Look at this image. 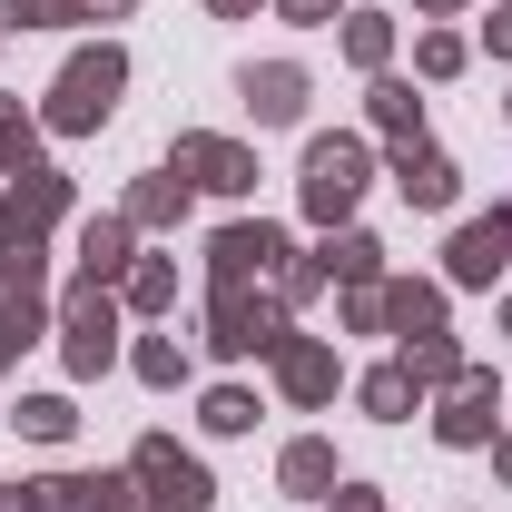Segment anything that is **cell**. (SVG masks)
I'll return each mask as SVG.
<instances>
[{"label":"cell","instance_id":"1","mask_svg":"<svg viewBox=\"0 0 512 512\" xmlns=\"http://www.w3.org/2000/svg\"><path fill=\"white\" fill-rule=\"evenodd\" d=\"M119 89H128V50H119V40H89V50H69V69L50 79V109H40V128L89 138V128H109Z\"/></svg>","mask_w":512,"mask_h":512},{"label":"cell","instance_id":"2","mask_svg":"<svg viewBox=\"0 0 512 512\" xmlns=\"http://www.w3.org/2000/svg\"><path fill=\"white\" fill-rule=\"evenodd\" d=\"M50 325H60V306H50V247L0 237V365H10L20 345H40Z\"/></svg>","mask_w":512,"mask_h":512},{"label":"cell","instance_id":"3","mask_svg":"<svg viewBox=\"0 0 512 512\" xmlns=\"http://www.w3.org/2000/svg\"><path fill=\"white\" fill-rule=\"evenodd\" d=\"M296 325L276 306V286H207V355L217 365H247V355H276Z\"/></svg>","mask_w":512,"mask_h":512},{"label":"cell","instance_id":"4","mask_svg":"<svg viewBox=\"0 0 512 512\" xmlns=\"http://www.w3.org/2000/svg\"><path fill=\"white\" fill-rule=\"evenodd\" d=\"M365 178H375V148H365L355 128H335V138H306V178H296V197H306L316 227H355Z\"/></svg>","mask_w":512,"mask_h":512},{"label":"cell","instance_id":"5","mask_svg":"<svg viewBox=\"0 0 512 512\" xmlns=\"http://www.w3.org/2000/svg\"><path fill=\"white\" fill-rule=\"evenodd\" d=\"M119 316H128L119 286H89V276H79L60 296V365H69V384H89V375L119 365Z\"/></svg>","mask_w":512,"mask_h":512},{"label":"cell","instance_id":"6","mask_svg":"<svg viewBox=\"0 0 512 512\" xmlns=\"http://www.w3.org/2000/svg\"><path fill=\"white\" fill-rule=\"evenodd\" d=\"M128 473H138L148 512H207L217 503V473H207L178 434H138V444H128Z\"/></svg>","mask_w":512,"mask_h":512},{"label":"cell","instance_id":"7","mask_svg":"<svg viewBox=\"0 0 512 512\" xmlns=\"http://www.w3.org/2000/svg\"><path fill=\"white\" fill-rule=\"evenodd\" d=\"M503 434V384L483 375V365H463V375L444 384V404H434V444H453V453H483Z\"/></svg>","mask_w":512,"mask_h":512},{"label":"cell","instance_id":"8","mask_svg":"<svg viewBox=\"0 0 512 512\" xmlns=\"http://www.w3.org/2000/svg\"><path fill=\"white\" fill-rule=\"evenodd\" d=\"M286 227H266V217H237V227H217L207 237V276L217 286H276V266H286Z\"/></svg>","mask_w":512,"mask_h":512},{"label":"cell","instance_id":"9","mask_svg":"<svg viewBox=\"0 0 512 512\" xmlns=\"http://www.w3.org/2000/svg\"><path fill=\"white\" fill-rule=\"evenodd\" d=\"M168 168H178L188 188H207V197H247V188H256V148L217 138V128H188V138L168 148Z\"/></svg>","mask_w":512,"mask_h":512},{"label":"cell","instance_id":"10","mask_svg":"<svg viewBox=\"0 0 512 512\" xmlns=\"http://www.w3.org/2000/svg\"><path fill=\"white\" fill-rule=\"evenodd\" d=\"M512 266V207H493V217H463L444 247V286H493Z\"/></svg>","mask_w":512,"mask_h":512},{"label":"cell","instance_id":"11","mask_svg":"<svg viewBox=\"0 0 512 512\" xmlns=\"http://www.w3.org/2000/svg\"><path fill=\"white\" fill-rule=\"evenodd\" d=\"M60 217H69V168H30V178H10V197H0V237L50 247Z\"/></svg>","mask_w":512,"mask_h":512},{"label":"cell","instance_id":"12","mask_svg":"<svg viewBox=\"0 0 512 512\" xmlns=\"http://www.w3.org/2000/svg\"><path fill=\"white\" fill-rule=\"evenodd\" d=\"M266 365H276V394H286V404H306V414L335 404V384H345V365H335V345H325V335H286Z\"/></svg>","mask_w":512,"mask_h":512},{"label":"cell","instance_id":"13","mask_svg":"<svg viewBox=\"0 0 512 512\" xmlns=\"http://www.w3.org/2000/svg\"><path fill=\"white\" fill-rule=\"evenodd\" d=\"M237 99L256 109V128H296V119H306V99H316V79H306V60H247Z\"/></svg>","mask_w":512,"mask_h":512},{"label":"cell","instance_id":"14","mask_svg":"<svg viewBox=\"0 0 512 512\" xmlns=\"http://www.w3.org/2000/svg\"><path fill=\"white\" fill-rule=\"evenodd\" d=\"M394 197H404V207H424V217H444L453 197H463V168H453L444 148L404 138V148H394Z\"/></svg>","mask_w":512,"mask_h":512},{"label":"cell","instance_id":"15","mask_svg":"<svg viewBox=\"0 0 512 512\" xmlns=\"http://www.w3.org/2000/svg\"><path fill=\"white\" fill-rule=\"evenodd\" d=\"M40 512H148V493H138V473H50Z\"/></svg>","mask_w":512,"mask_h":512},{"label":"cell","instance_id":"16","mask_svg":"<svg viewBox=\"0 0 512 512\" xmlns=\"http://www.w3.org/2000/svg\"><path fill=\"white\" fill-rule=\"evenodd\" d=\"M444 306H453L444 276H384V325H394L404 345H414V335H453Z\"/></svg>","mask_w":512,"mask_h":512},{"label":"cell","instance_id":"17","mask_svg":"<svg viewBox=\"0 0 512 512\" xmlns=\"http://www.w3.org/2000/svg\"><path fill=\"white\" fill-rule=\"evenodd\" d=\"M128 266H138V227H128L119 207L109 217H79V276L89 286H119Z\"/></svg>","mask_w":512,"mask_h":512},{"label":"cell","instance_id":"18","mask_svg":"<svg viewBox=\"0 0 512 512\" xmlns=\"http://www.w3.org/2000/svg\"><path fill=\"white\" fill-rule=\"evenodd\" d=\"M188 207H197V188L188 178H178V168H158V178H138V188H128V227H138V237H168V227H188Z\"/></svg>","mask_w":512,"mask_h":512},{"label":"cell","instance_id":"19","mask_svg":"<svg viewBox=\"0 0 512 512\" xmlns=\"http://www.w3.org/2000/svg\"><path fill=\"white\" fill-rule=\"evenodd\" d=\"M276 483H286V493H306V503H325V493L345 483V473H335V444H325V434H296V444L276 453Z\"/></svg>","mask_w":512,"mask_h":512},{"label":"cell","instance_id":"20","mask_svg":"<svg viewBox=\"0 0 512 512\" xmlns=\"http://www.w3.org/2000/svg\"><path fill=\"white\" fill-rule=\"evenodd\" d=\"M316 266H325V276H335V286H384V247H375V237H365V227H325Z\"/></svg>","mask_w":512,"mask_h":512},{"label":"cell","instance_id":"21","mask_svg":"<svg viewBox=\"0 0 512 512\" xmlns=\"http://www.w3.org/2000/svg\"><path fill=\"white\" fill-rule=\"evenodd\" d=\"M365 119H375V138H394V148H404V138H424V99H414V79H394V69H384L375 89H365Z\"/></svg>","mask_w":512,"mask_h":512},{"label":"cell","instance_id":"22","mask_svg":"<svg viewBox=\"0 0 512 512\" xmlns=\"http://www.w3.org/2000/svg\"><path fill=\"white\" fill-rule=\"evenodd\" d=\"M119 306L128 316H178V266H168V256H138L119 276Z\"/></svg>","mask_w":512,"mask_h":512},{"label":"cell","instance_id":"23","mask_svg":"<svg viewBox=\"0 0 512 512\" xmlns=\"http://www.w3.org/2000/svg\"><path fill=\"white\" fill-rule=\"evenodd\" d=\"M355 404H365V414H375V424H404V414H414V404H424V384L404 375V355H394V365H375V375L355 384Z\"/></svg>","mask_w":512,"mask_h":512},{"label":"cell","instance_id":"24","mask_svg":"<svg viewBox=\"0 0 512 512\" xmlns=\"http://www.w3.org/2000/svg\"><path fill=\"white\" fill-rule=\"evenodd\" d=\"M345 60L365 69V79L394 69V20H384V10H345Z\"/></svg>","mask_w":512,"mask_h":512},{"label":"cell","instance_id":"25","mask_svg":"<svg viewBox=\"0 0 512 512\" xmlns=\"http://www.w3.org/2000/svg\"><path fill=\"white\" fill-rule=\"evenodd\" d=\"M30 168H50L40 158V119L20 99H0V178H30Z\"/></svg>","mask_w":512,"mask_h":512},{"label":"cell","instance_id":"26","mask_svg":"<svg viewBox=\"0 0 512 512\" xmlns=\"http://www.w3.org/2000/svg\"><path fill=\"white\" fill-rule=\"evenodd\" d=\"M10 424H20L30 444H69V434H79V404H69V394H20Z\"/></svg>","mask_w":512,"mask_h":512},{"label":"cell","instance_id":"27","mask_svg":"<svg viewBox=\"0 0 512 512\" xmlns=\"http://www.w3.org/2000/svg\"><path fill=\"white\" fill-rule=\"evenodd\" d=\"M128 375L168 394V384H188V345H178V335H138V345H128Z\"/></svg>","mask_w":512,"mask_h":512},{"label":"cell","instance_id":"28","mask_svg":"<svg viewBox=\"0 0 512 512\" xmlns=\"http://www.w3.org/2000/svg\"><path fill=\"white\" fill-rule=\"evenodd\" d=\"M404 375L424 384V394H444V384L463 375V345H453V335H414V345H404Z\"/></svg>","mask_w":512,"mask_h":512},{"label":"cell","instance_id":"29","mask_svg":"<svg viewBox=\"0 0 512 512\" xmlns=\"http://www.w3.org/2000/svg\"><path fill=\"white\" fill-rule=\"evenodd\" d=\"M463 60H473V40H463V30H424V40H414V79H434V89L463 79Z\"/></svg>","mask_w":512,"mask_h":512},{"label":"cell","instance_id":"30","mask_svg":"<svg viewBox=\"0 0 512 512\" xmlns=\"http://www.w3.org/2000/svg\"><path fill=\"white\" fill-rule=\"evenodd\" d=\"M197 424H207V434H256V394H247V384H207Z\"/></svg>","mask_w":512,"mask_h":512},{"label":"cell","instance_id":"31","mask_svg":"<svg viewBox=\"0 0 512 512\" xmlns=\"http://www.w3.org/2000/svg\"><path fill=\"white\" fill-rule=\"evenodd\" d=\"M60 20H89L79 0H0V40L10 30H60Z\"/></svg>","mask_w":512,"mask_h":512},{"label":"cell","instance_id":"32","mask_svg":"<svg viewBox=\"0 0 512 512\" xmlns=\"http://www.w3.org/2000/svg\"><path fill=\"white\" fill-rule=\"evenodd\" d=\"M316 296H325V266L316 256H286V266H276V306L296 316V306H316Z\"/></svg>","mask_w":512,"mask_h":512},{"label":"cell","instance_id":"33","mask_svg":"<svg viewBox=\"0 0 512 512\" xmlns=\"http://www.w3.org/2000/svg\"><path fill=\"white\" fill-rule=\"evenodd\" d=\"M345 335H384V286H345Z\"/></svg>","mask_w":512,"mask_h":512},{"label":"cell","instance_id":"34","mask_svg":"<svg viewBox=\"0 0 512 512\" xmlns=\"http://www.w3.org/2000/svg\"><path fill=\"white\" fill-rule=\"evenodd\" d=\"M276 20H296V30H325V20H345V0H266Z\"/></svg>","mask_w":512,"mask_h":512},{"label":"cell","instance_id":"35","mask_svg":"<svg viewBox=\"0 0 512 512\" xmlns=\"http://www.w3.org/2000/svg\"><path fill=\"white\" fill-rule=\"evenodd\" d=\"M325 512H384V493H375V483H335V493H325Z\"/></svg>","mask_w":512,"mask_h":512},{"label":"cell","instance_id":"36","mask_svg":"<svg viewBox=\"0 0 512 512\" xmlns=\"http://www.w3.org/2000/svg\"><path fill=\"white\" fill-rule=\"evenodd\" d=\"M483 50H493V60H512V0L493 10V20H483Z\"/></svg>","mask_w":512,"mask_h":512},{"label":"cell","instance_id":"37","mask_svg":"<svg viewBox=\"0 0 512 512\" xmlns=\"http://www.w3.org/2000/svg\"><path fill=\"white\" fill-rule=\"evenodd\" d=\"M483 453H493V483H503V493H512V424H503V434H493V444H483Z\"/></svg>","mask_w":512,"mask_h":512},{"label":"cell","instance_id":"38","mask_svg":"<svg viewBox=\"0 0 512 512\" xmlns=\"http://www.w3.org/2000/svg\"><path fill=\"white\" fill-rule=\"evenodd\" d=\"M0 512H40V483H10V493H0Z\"/></svg>","mask_w":512,"mask_h":512},{"label":"cell","instance_id":"39","mask_svg":"<svg viewBox=\"0 0 512 512\" xmlns=\"http://www.w3.org/2000/svg\"><path fill=\"white\" fill-rule=\"evenodd\" d=\"M79 10H89V20H128L138 0H79Z\"/></svg>","mask_w":512,"mask_h":512},{"label":"cell","instance_id":"40","mask_svg":"<svg viewBox=\"0 0 512 512\" xmlns=\"http://www.w3.org/2000/svg\"><path fill=\"white\" fill-rule=\"evenodd\" d=\"M207 10H217V20H256L266 0H207Z\"/></svg>","mask_w":512,"mask_h":512},{"label":"cell","instance_id":"41","mask_svg":"<svg viewBox=\"0 0 512 512\" xmlns=\"http://www.w3.org/2000/svg\"><path fill=\"white\" fill-rule=\"evenodd\" d=\"M414 10H424V20H453V10H463V0H414Z\"/></svg>","mask_w":512,"mask_h":512},{"label":"cell","instance_id":"42","mask_svg":"<svg viewBox=\"0 0 512 512\" xmlns=\"http://www.w3.org/2000/svg\"><path fill=\"white\" fill-rule=\"evenodd\" d=\"M503 335H512V296H503Z\"/></svg>","mask_w":512,"mask_h":512},{"label":"cell","instance_id":"43","mask_svg":"<svg viewBox=\"0 0 512 512\" xmlns=\"http://www.w3.org/2000/svg\"><path fill=\"white\" fill-rule=\"evenodd\" d=\"M503 424H512V394H503Z\"/></svg>","mask_w":512,"mask_h":512}]
</instances>
